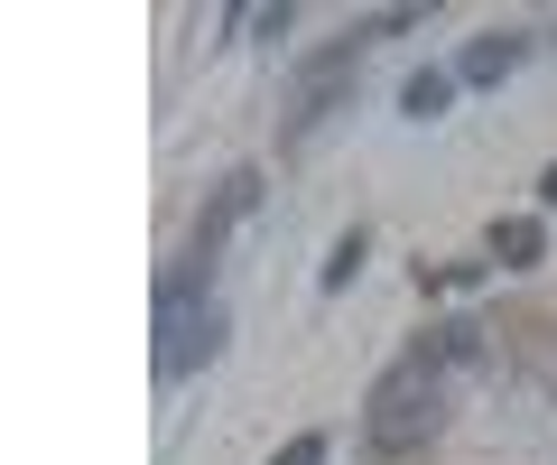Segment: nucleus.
<instances>
[{
  "mask_svg": "<svg viewBox=\"0 0 557 465\" xmlns=\"http://www.w3.org/2000/svg\"><path fill=\"white\" fill-rule=\"evenodd\" d=\"M446 391H456V372H437V354L409 344V354L372 382V401H362V438H372V456H418V446H437Z\"/></svg>",
  "mask_w": 557,
  "mask_h": 465,
  "instance_id": "obj_1",
  "label": "nucleus"
},
{
  "mask_svg": "<svg viewBox=\"0 0 557 465\" xmlns=\"http://www.w3.org/2000/svg\"><path fill=\"white\" fill-rule=\"evenodd\" d=\"M223 354V298L205 289L196 261H177L159 280V382H186Z\"/></svg>",
  "mask_w": 557,
  "mask_h": 465,
  "instance_id": "obj_2",
  "label": "nucleus"
},
{
  "mask_svg": "<svg viewBox=\"0 0 557 465\" xmlns=\"http://www.w3.org/2000/svg\"><path fill=\"white\" fill-rule=\"evenodd\" d=\"M354 65H362V28H354L344 47H325V57H307V65H298V122H288V140H307V131L325 122V102L354 84Z\"/></svg>",
  "mask_w": 557,
  "mask_h": 465,
  "instance_id": "obj_3",
  "label": "nucleus"
},
{
  "mask_svg": "<svg viewBox=\"0 0 557 465\" xmlns=\"http://www.w3.org/2000/svg\"><path fill=\"white\" fill-rule=\"evenodd\" d=\"M251 205H260V168H233V178L214 186V205H205V215H196V243H186V261H196V270H214L223 233H233V223L251 215Z\"/></svg>",
  "mask_w": 557,
  "mask_h": 465,
  "instance_id": "obj_4",
  "label": "nucleus"
},
{
  "mask_svg": "<svg viewBox=\"0 0 557 465\" xmlns=\"http://www.w3.org/2000/svg\"><path fill=\"white\" fill-rule=\"evenodd\" d=\"M520 57H530V38H520V28H493V38H474L456 57V84H474V94H483V84H502Z\"/></svg>",
  "mask_w": 557,
  "mask_h": 465,
  "instance_id": "obj_5",
  "label": "nucleus"
},
{
  "mask_svg": "<svg viewBox=\"0 0 557 465\" xmlns=\"http://www.w3.org/2000/svg\"><path fill=\"white\" fill-rule=\"evenodd\" d=\"M446 102H456V65H418V75L399 84V112H409V122H446Z\"/></svg>",
  "mask_w": 557,
  "mask_h": 465,
  "instance_id": "obj_6",
  "label": "nucleus"
},
{
  "mask_svg": "<svg viewBox=\"0 0 557 465\" xmlns=\"http://www.w3.org/2000/svg\"><path fill=\"white\" fill-rule=\"evenodd\" d=\"M493 252H502V270H539V261H548V223H539V215H511V223L493 233Z\"/></svg>",
  "mask_w": 557,
  "mask_h": 465,
  "instance_id": "obj_7",
  "label": "nucleus"
},
{
  "mask_svg": "<svg viewBox=\"0 0 557 465\" xmlns=\"http://www.w3.org/2000/svg\"><path fill=\"white\" fill-rule=\"evenodd\" d=\"M428 354H437V372H474L483 364V326H428Z\"/></svg>",
  "mask_w": 557,
  "mask_h": 465,
  "instance_id": "obj_8",
  "label": "nucleus"
},
{
  "mask_svg": "<svg viewBox=\"0 0 557 465\" xmlns=\"http://www.w3.org/2000/svg\"><path fill=\"white\" fill-rule=\"evenodd\" d=\"M354 270H362V233H344V243L325 252V289H354Z\"/></svg>",
  "mask_w": 557,
  "mask_h": 465,
  "instance_id": "obj_9",
  "label": "nucleus"
},
{
  "mask_svg": "<svg viewBox=\"0 0 557 465\" xmlns=\"http://www.w3.org/2000/svg\"><path fill=\"white\" fill-rule=\"evenodd\" d=\"M270 465H325V428H298V438L278 446V456H270Z\"/></svg>",
  "mask_w": 557,
  "mask_h": 465,
  "instance_id": "obj_10",
  "label": "nucleus"
},
{
  "mask_svg": "<svg viewBox=\"0 0 557 465\" xmlns=\"http://www.w3.org/2000/svg\"><path fill=\"white\" fill-rule=\"evenodd\" d=\"M539 205H548V215H557V168H548V178H539Z\"/></svg>",
  "mask_w": 557,
  "mask_h": 465,
  "instance_id": "obj_11",
  "label": "nucleus"
}]
</instances>
